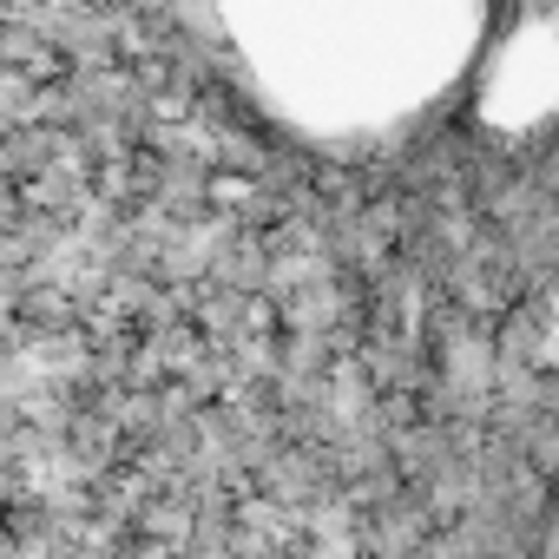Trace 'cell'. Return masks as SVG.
Returning <instances> with one entry per match:
<instances>
[{
	"mask_svg": "<svg viewBox=\"0 0 559 559\" xmlns=\"http://www.w3.org/2000/svg\"><path fill=\"white\" fill-rule=\"evenodd\" d=\"M263 119L330 152H376L461 99L493 40L467 8H276L224 21Z\"/></svg>",
	"mask_w": 559,
	"mask_h": 559,
	"instance_id": "1",
	"label": "cell"
},
{
	"mask_svg": "<svg viewBox=\"0 0 559 559\" xmlns=\"http://www.w3.org/2000/svg\"><path fill=\"white\" fill-rule=\"evenodd\" d=\"M467 93H474L480 119H493V126H513V132L539 126L559 106V27L552 21H520V27L493 21V40H487Z\"/></svg>",
	"mask_w": 559,
	"mask_h": 559,
	"instance_id": "2",
	"label": "cell"
},
{
	"mask_svg": "<svg viewBox=\"0 0 559 559\" xmlns=\"http://www.w3.org/2000/svg\"><path fill=\"white\" fill-rule=\"evenodd\" d=\"M539 559H559V480H552L546 513H539Z\"/></svg>",
	"mask_w": 559,
	"mask_h": 559,
	"instance_id": "3",
	"label": "cell"
}]
</instances>
